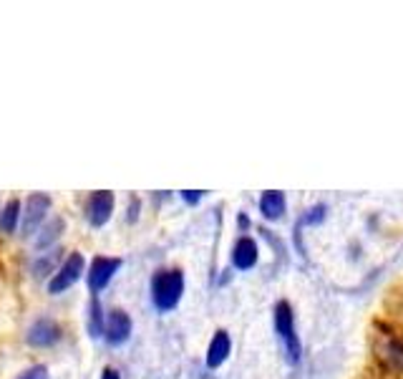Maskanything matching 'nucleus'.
<instances>
[{
    "label": "nucleus",
    "instance_id": "7ed1b4c3",
    "mask_svg": "<svg viewBox=\"0 0 403 379\" xmlns=\"http://www.w3.org/2000/svg\"><path fill=\"white\" fill-rule=\"evenodd\" d=\"M119 268H122V258H104V256L94 258L91 266H89V274H86L91 294L104 291L106 286L114 281V276L119 274Z\"/></svg>",
    "mask_w": 403,
    "mask_h": 379
},
{
    "label": "nucleus",
    "instance_id": "2eb2a0df",
    "mask_svg": "<svg viewBox=\"0 0 403 379\" xmlns=\"http://www.w3.org/2000/svg\"><path fill=\"white\" fill-rule=\"evenodd\" d=\"M383 357L388 359V364H391L393 369H403V346L398 344V341H391V344L386 346V354Z\"/></svg>",
    "mask_w": 403,
    "mask_h": 379
},
{
    "label": "nucleus",
    "instance_id": "6ab92c4d",
    "mask_svg": "<svg viewBox=\"0 0 403 379\" xmlns=\"http://www.w3.org/2000/svg\"><path fill=\"white\" fill-rule=\"evenodd\" d=\"M202 195H205L202 190H184V192H182V197H184V202H187V205H197V202L202 200Z\"/></svg>",
    "mask_w": 403,
    "mask_h": 379
},
{
    "label": "nucleus",
    "instance_id": "a211bd4d",
    "mask_svg": "<svg viewBox=\"0 0 403 379\" xmlns=\"http://www.w3.org/2000/svg\"><path fill=\"white\" fill-rule=\"evenodd\" d=\"M323 218H326V207L318 205V207H313V210H310V215L305 218V223H308V225H315V223H321Z\"/></svg>",
    "mask_w": 403,
    "mask_h": 379
},
{
    "label": "nucleus",
    "instance_id": "39448f33",
    "mask_svg": "<svg viewBox=\"0 0 403 379\" xmlns=\"http://www.w3.org/2000/svg\"><path fill=\"white\" fill-rule=\"evenodd\" d=\"M114 192L109 190H96L91 192V197L86 200V218L94 228H101L111 220V212H114Z\"/></svg>",
    "mask_w": 403,
    "mask_h": 379
},
{
    "label": "nucleus",
    "instance_id": "20e7f679",
    "mask_svg": "<svg viewBox=\"0 0 403 379\" xmlns=\"http://www.w3.org/2000/svg\"><path fill=\"white\" fill-rule=\"evenodd\" d=\"M50 207V197L45 192H33L26 200V212H21V230L23 235H33L36 228L45 220V212Z\"/></svg>",
    "mask_w": 403,
    "mask_h": 379
},
{
    "label": "nucleus",
    "instance_id": "ddd939ff",
    "mask_svg": "<svg viewBox=\"0 0 403 379\" xmlns=\"http://www.w3.org/2000/svg\"><path fill=\"white\" fill-rule=\"evenodd\" d=\"M104 326H106V316H104V308H101L99 298H91L89 303V331L94 339H99V336H104Z\"/></svg>",
    "mask_w": 403,
    "mask_h": 379
},
{
    "label": "nucleus",
    "instance_id": "aec40b11",
    "mask_svg": "<svg viewBox=\"0 0 403 379\" xmlns=\"http://www.w3.org/2000/svg\"><path fill=\"white\" fill-rule=\"evenodd\" d=\"M136 218H139V200L134 197L131 207H129V223H136Z\"/></svg>",
    "mask_w": 403,
    "mask_h": 379
},
{
    "label": "nucleus",
    "instance_id": "0eeeda50",
    "mask_svg": "<svg viewBox=\"0 0 403 379\" xmlns=\"http://www.w3.org/2000/svg\"><path fill=\"white\" fill-rule=\"evenodd\" d=\"M63 336L61 326L53 321V318H38V321L31 323L26 339L31 346H38V349H48V346L58 344Z\"/></svg>",
    "mask_w": 403,
    "mask_h": 379
},
{
    "label": "nucleus",
    "instance_id": "1a4fd4ad",
    "mask_svg": "<svg viewBox=\"0 0 403 379\" xmlns=\"http://www.w3.org/2000/svg\"><path fill=\"white\" fill-rule=\"evenodd\" d=\"M230 349H232V339L227 334L225 329H220L210 341V349H207V367L210 369H217L227 362L230 357Z\"/></svg>",
    "mask_w": 403,
    "mask_h": 379
},
{
    "label": "nucleus",
    "instance_id": "f8f14e48",
    "mask_svg": "<svg viewBox=\"0 0 403 379\" xmlns=\"http://www.w3.org/2000/svg\"><path fill=\"white\" fill-rule=\"evenodd\" d=\"M18 220H21V202L18 200L6 202V207L0 210V233H6V235L13 233Z\"/></svg>",
    "mask_w": 403,
    "mask_h": 379
},
{
    "label": "nucleus",
    "instance_id": "dca6fc26",
    "mask_svg": "<svg viewBox=\"0 0 403 379\" xmlns=\"http://www.w3.org/2000/svg\"><path fill=\"white\" fill-rule=\"evenodd\" d=\"M55 261H58V251H53V253H48V256H43V258H38L36 261V266H33V274L38 276H45V274H50L53 271V266H55Z\"/></svg>",
    "mask_w": 403,
    "mask_h": 379
},
{
    "label": "nucleus",
    "instance_id": "412c9836",
    "mask_svg": "<svg viewBox=\"0 0 403 379\" xmlns=\"http://www.w3.org/2000/svg\"><path fill=\"white\" fill-rule=\"evenodd\" d=\"M101 379H122V377H119V372L114 367H106L104 372H101Z\"/></svg>",
    "mask_w": 403,
    "mask_h": 379
},
{
    "label": "nucleus",
    "instance_id": "9d476101",
    "mask_svg": "<svg viewBox=\"0 0 403 379\" xmlns=\"http://www.w3.org/2000/svg\"><path fill=\"white\" fill-rule=\"evenodd\" d=\"M254 263H257V243L245 235L232 248V266L240 268V271H249Z\"/></svg>",
    "mask_w": 403,
    "mask_h": 379
},
{
    "label": "nucleus",
    "instance_id": "f03ea898",
    "mask_svg": "<svg viewBox=\"0 0 403 379\" xmlns=\"http://www.w3.org/2000/svg\"><path fill=\"white\" fill-rule=\"evenodd\" d=\"M275 331L277 336L282 339L287 349V359L290 362H298L300 359V341H298V334H295V316H293V308L287 301H280L275 306Z\"/></svg>",
    "mask_w": 403,
    "mask_h": 379
},
{
    "label": "nucleus",
    "instance_id": "6e6552de",
    "mask_svg": "<svg viewBox=\"0 0 403 379\" xmlns=\"http://www.w3.org/2000/svg\"><path fill=\"white\" fill-rule=\"evenodd\" d=\"M104 336L111 346H119L131 336V316L122 308H111L109 316H106Z\"/></svg>",
    "mask_w": 403,
    "mask_h": 379
},
{
    "label": "nucleus",
    "instance_id": "9b49d317",
    "mask_svg": "<svg viewBox=\"0 0 403 379\" xmlns=\"http://www.w3.org/2000/svg\"><path fill=\"white\" fill-rule=\"evenodd\" d=\"M260 212L267 220H280L285 215V195L277 190H267L260 197Z\"/></svg>",
    "mask_w": 403,
    "mask_h": 379
},
{
    "label": "nucleus",
    "instance_id": "423d86ee",
    "mask_svg": "<svg viewBox=\"0 0 403 379\" xmlns=\"http://www.w3.org/2000/svg\"><path fill=\"white\" fill-rule=\"evenodd\" d=\"M81 274H83V256L81 253H71V256L63 261V266L58 268V274L50 279L48 291L50 294H63V291H68L81 279Z\"/></svg>",
    "mask_w": 403,
    "mask_h": 379
},
{
    "label": "nucleus",
    "instance_id": "f257e3e1",
    "mask_svg": "<svg viewBox=\"0 0 403 379\" xmlns=\"http://www.w3.org/2000/svg\"><path fill=\"white\" fill-rule=\"evenodd\" d=\"M184 294V274L179 268L169 271H156L151 279V301L159 311H171L177 308Z\"/></svg>",
    "mask_w": 403,
    "mask_h": 379
},
{
    "label": "nucleus",
    "instance_id": "4468645a",
    "mask_svg": "<svg viewBox=\"0 0 403 379\" xmlns=\"http://www.w3.org/2000/svg\"><path fill=\"white\" fill-rule=\"evenodd\" d=\"M61 233H63V218H53L43 230H41L38 240H36V248H38V251L48 248L53 240H58V235H61Z\"/></svg>",
    "mask_w": 403,
    "mask_h": 379
},
{
    "label": "nucleus",
    "instance_id": "f3484780",
    "mask_svg": "<svg viewBox=\"0 0 403 379\" xmlns=\"http://www.w3.org/2000/svg\"><path fill=\"white\" fill-rule=\"evenodd\" d=\"M18 379H48V369L38 364V367H31L28 372H23Z\"/></svg>",
    "mask_w": 403,
    "mask_h": 379
}]
</instances>
